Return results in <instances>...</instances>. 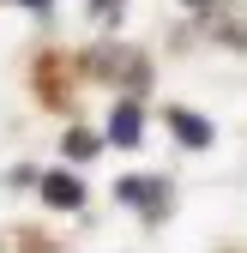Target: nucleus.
<instances>
[{"mask_svg":"<svg viewBox=\"0 0 247 253\" xmlns=\"http://www.w3.org/2000/svg\"><path fill=\"white\" fill-rule=\"evenodd\" d=\"M187 6H217V0H187Z\"/></svg>","mask_w":247,"mask_h":253,"instance_id":"7","label":"nucleus"},{"mask_svg":"<svg viewBox=\"0 0 247 253\" xmlns=\"http://www.w3.org/2000/svg\"><path fill=\"white\" fill-rule=\"evenodd\" d=\"M90 12L97 18H121V0H90Z\"/></svg>","mask_w":247,"mask_h":253,"instance_id":"6","label":"nucleus"},{"mask_svg":"<svg viewBox=\"0 0 247 253\" xmlns=\"http://www.w3.org/2000/svg\"><path fill=\"white\" fill-rule=\"evenodd\" d=\"M18 6H42V0H18Z\"/></svg>","mask_w":247,"mask_h":253,"instance_id":"8","label":"nucleus"},{"mask_svg":"<svg viewBox=\"0 0 247 253\" xmlns=\"http://www.w3.org/2000/svg\"><path fill=\"white\" fill-rule=\"evenodd\" d=\"M67 151H73V157H90V151H97V139H90V133H73V139H67Z\"/></svg>","mask_w":247,"mask_h":253,"instance_id":"5","label":"nucleus"},{"mask_svg":"<svg viewBox=\"0 0 247 253\" xmlns=\"http://www.w3.org/2000/svg\"><path fill=\"white\" fill-rule=\"evenodd\" d=\"M42 199L60 205V211H73V205H84V187H79V175H48L42 181Z\"/></svg>","mask_w":247,"mask_h":253,"instance_id":"1","label":"nucleus"},{"mask_svg":"<svg viewBox=\"0 0 247 253\" xmlns=\"http://www.w3.org/2000/svg\"><path fill=\"white\" fill-rule=\"evenodd\" d=\"M169 126L181 133V145H211V121H199V115H187V109H175Z\"/></svg>","mask_w":247,"mask_h":253,"instance_id":"4","label":"nucleus"},{"mask_svg":"<svg viewBox=\"0 0 247 253\" xmlns=\"http://www.w3.org/2000/svg\"><path fill=\"white\" fill-rule=\"evenodd\" d=\"M139 126H145V121H139V103H121V109L109 115V139H115V145H139Z\"/></svg>","mask_w":247,"mask_h":253,"instance_id":"2","label":"nucleus"},{"mask_svg":"<svg viewBox=\"0 0 247 253\" xmlns=\"http://www.w3.org/2000/svg\"><path fill=\"white\" fill-rule=\"evenodd\" d=\"M121 199L127 205H151V211H163V181H121Z\"/></svg>","mask_w":247,"mask_h":253,"instance_id":"3","label":"nucleus"}]
</instances>
